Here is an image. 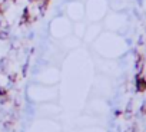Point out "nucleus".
<instances>
[{
	"label": "nucleus",
	"instance_id": "0eeeda50",
	"mask_svg": "<svg viewBox=\"0 0 146 132\" xmlns=\"http://www.w3.org/2000/svg\"><path fill=\"white\" fill-rule=\"evenodd\" d=\"M6 62H7V60H6V59H3V60H2V63H0V72H5V69H6V68H5V63H6Z\"/></svg>",
	"mask_w": 146,
	"mask_h": 132
},
{
	"label": "nucleus",
	"instance_id": "423d86ee",
	"mask_svg": "<svg viewBox=\"0 0 146 132\" xmlns=\"http://www.w3.org/2000/svg\"><path fill=\"white\" fill-rule=\"evenodd\" d=\"M0 96H2V98L7 96V91H6L5 88H0Z\"/></svg>",
	"mask_w": 146,
	"mask_h": 132
},
{
	"label": "nucleus",
	"instance_id": "39448f33",
	"mask_svg": "<svg viewBox=\"0 0 146 132\" xmlns=\"http://www.w3.org/2000/svg\"><path fill=\"white\" fill-rule=\"evenodd\" d=\"M9 81H10L12 83H15V82L17 81V75H16V73H13V75H10V76H9Z\"/></svg>",
	"mask_w": 146,
	"mask_h": 132
},
{
	"label": "nucleus",
	"instance_id": "6e6552de",
	"mask_svg": "<svg viewBox=\"0 0 146 132\" xmlns=\"http://www.w3.org/2000/svg\"><path fill=\"white\" fill-rule=\"evenodd\" d=\"M126 132H135V126H130V128H127V129H126Z\"/></svg>",
	"mask_w": 146,
	"mask_h": 132
},
{
	"label": "nucleus",
	"instance_id": "f03ea898",
	"mask_svg": "<svg viewBox=\"0 0 146 132\" xmlns=\"http://www.w3.org/2000/svg\"><path fill=\"white\" fill-rule=\"evenodd\" d=\"M49 2H50V0H40V2L37 3V5H39V12H40V15H44V12H46V9H47V6H49Z\"/></svg>",
	"mask_w": 146,
	"mask_h": 132
},
{
	"label": "nucleus",
	"instance_id": "9b49d317",
	"mask_svg": "<svg viewBox=\"0 0 146 132\" xmlns=\"http://www.w3.org/2000/svg\"><path fill=\"white\" fill-rule=\"evenodd\" d=\"M7 2H13V3H16V2H17V0H7Z\"/></svg>",
	"mask_w": 146,
	"mask_h": 132
},
{
	"label": "nucleus",
	"instance_id": "9d476101",
	"mask_svg": "<svg viewBox=\"0 0 146 132\" xmlns=\"http://www.w3.org/2000/svg\"><path fill=\"white\" fill-rule=\"evenodd\" d=\"M29 2H30V3H39L40 0H29Z\"/></svg>",
	"mask_w": 146,
	"mask_h": 132
},
{
	"label": "nucleus",
	"instance_id": "20e7f679",
	"mask_svg": "<svg viewBox=\"0 0 146 132\" xmlns=\"http://www.w3.org/2000/svg\"><path fill=\"white\" fill-rule=\"evenodd\" d=\"M6 9H7V6H6V3H0V15H5V12H6Z\"/></svg>",
	"mask_w": 146,
	"mask_h": 132
},
{
	"label": "nucleus",
	"instance_id": "7ed1b4c3",
	"mask_svg": "<svg viewBox=\"0 0 146 132\" xmlns=\"http://www.w3.org/2000/svg\"><path fill=\"white\" fill-rule=\"evenodd\" d=\"M0 39H2V40L9 39V32H7V30H5V29H0Z\"/></svg>",
	"mask_w": 146,
	"mask_h": 132
},
{
	"label": "nucleus",
	"instance_id": "f257e3e1",
	"mask_svg": "<svg viewBox=\"0 0 146 132\" xmlns=\"http://www.w3.org/2000/svg\"><path fill=\"white\" fill-rule=\"evenodd\" d=\"M136 89H137V92H145L146 91V79L142 78L140 75L136 76Z\"/></svg>",
	"mask_w": 146,
	"mask_h": 132
},
{
	"label": "nucleus",
	"instance_id": "1a4fd4ad",
	"mask_svg": "<svg viewBox=\"0 0 146 132\" xmlns=\"http://www.w3.org/2000/svg\"><path fill=\"white\" fill-rule=\"evenodd\" d=\"M142 113H145V115H146V103L142 106Z\"/></svg>",
	"mask_w": 146,
	"mask_h": 132
}]
</instances>
